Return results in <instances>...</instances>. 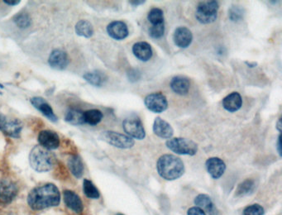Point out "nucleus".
<instances>
[{"label":"nucleus","instance_id":"obj_37","mask_svg":"<svg viewBox=\"0 0 282 215\" xmlns=\"http://www.w3.org/2000/svg\"><path fill=\"white\" fill-rule=\"evenodd\" d=\"M128 3H129L131 5L133 6V7H137V6L144 4V3H146V1H139V0H137V1H129Z\"/></svg>","mask_w":282,"mask_h":215},{"label":"nucleus","instance_id":"obj_33","mask_svg":"<svg viewBox=\"0 0 282 215\" xmlns=\"http://www.w3.org/2000/svg\"><path fill=\"white\" fill-rule=\"evenodd\" d=\"M165 33V25L164 23L157 25H153L149 29V35L154 39L160 38Z\"/></svg>","mask_w":282,"mask_h":215},{"label":"nucleus","instance_id":"obj_10","mask_svg":"<svg viewBox=\"0 0 282 215\" xmlns=\"http://www.w3.org/2000/svg\"><path fill=\"white\" fill-rule=\"evenodd\" d=\"M144 104L148 110L156 114L163 113L168 108V101L166 96L160 92L150 93L146 96Z\"/></svg>","mask_w":282,"mask_h":215},{"label":"nucleus","instance_id":"obj_30","mask_svg":"<svg viewBox=\"0 0 282 215\" xmlns=\"http://www.w3.org/2000/svg\"><path fill=\"white\" fill-rule=\"evenodd\" d=\"M13 22L19 29H26L31 26V18L29 13L22 12L14 16Z\"/></svg>","mask_w":282,"mask_h":215},{"label":"nucleus","instance_id":"obj_25","mask_svg":"<svg viewBox=\"0 0 282 215\" xmlns=\"http://www.w3.org/2000/svg\"><path fill=\"white\" fill-rule=\"evenodd\" d=\"M104 118L103 113L98 109H89L84 112V123L91 126H95L101 122Z\"/></svg>","mask_w":282,"mask_h":215},{"label":"nucleus","instance_id":"obj_11","mask_svg":"<svg viewBox=\"0 0 282 215\" xmlns=\"http://www.w3.org/2000/svg\"><path fill=\"white\" fill-rule=\"evenodd\" d=\"M38 143L41 147L47 150H55L61 144L60 137L57 132L52 130H42L39 132Z\"/></svg>","mask_w":282,"mask_h":215},{"label":"nucleus","instance_id":"obj_7","mask_svg":"<svg viewBox=\"0 0 282 215\" xmlns=\"http://www.w3.org/2000/svg\"><path fill=\"white\" fill-rule=\"evenodd\" d=\"M123 127L130 138L137 140H143L146 137L145 129L143 122L137 116L126 118L123 122Z\"/></svg>","mask_w":282,"mask_h":215},{"label":"nucleus","instance_id":"obj_4","mask_svg":"<svg viewBox=\"0 0 282 215\" xmlns=\"http://www.w3.org/2000/svg\"><path fill=\"white\" fill-rule=\"evenodd\" d=\"M219 4L218 1H203L198 4L195 18L202 24H212L217 19Z\"/></svg>","mask_w":282,"mask_h":215},{"label":"nucleus","instance_id":"obj_27","mask_svg":"<svg viewBox=\"0 0 282 215\" xmlns=\"http://www.w3.org/2000/svg\"><path fill=\"white\" fill-rule=\"evenodd\" d=\"M75 32L78 36L90 38L94 35V28L92 24L87 20H80L75 27Z\"/></svg>","mask_w":282,"mask_h":215},{"label":"nucleus","instance_id":"obj_32","mask_svg":"<svg viewBox=\"0 0 282 215\" xmlns=\"http://www.w3.org/2000/svg\"><path fill=\"white\" fill-rule=\"evenodd\" d=\"M148 21L150 22L153 25L162 24L164 23L163 11L160 8H154L151 9L148 13Z\"/></svg>","mask_w":282,"mask_h":215},{"label":"nucleus","instance_id":"obj_42","mask_svg":"<svg viewBox=\"0 0 282 215\" xmlns=\"http://www.w3.org/2000/svg\"><path fill=\"white\" fill-rule=\"evenodd\" d=\"M0 89H3V86L2 84H0Z\"/></svg>","mask_w":282,"mask_h":215},{"label":"nucleus","instance_id":"obj_22","mask_svg":"<svg viewBox=\"0 0 282 215\" xmlns=\"http://www.w3.org/2000/svg\"><path fill=\"white\" fill-rule=\"evenodd\" d=\"M196 207L201 209L204 212H207L210 215H217V209L215 207L210 196L205 194H200L194 199Z\"/></svg>","mask_w":282,"mask_h":215},{"label":"nucleus","instance_id":"obj_17","mask_svg":"<svg viewBox=\"0 0 282 215\" xmlns=\"http://www.w3.org/2000/svg\"><path fill=\"white\" fill-rule=\"evenodd\" d=\"M208 173L214 179H219L226 170V165L222 159L219 157H210L205 163Z\"/></svg>","mask_w":282,"mask_h":215},{"label":"nucleus","instance_id":"obj_18","mask_svg":"<svg viewBox=\"0 0 282 215\" xmlns=\"http://www.w3.org/2000/svg\"><path fill=\"white\" fill-rule=\"evenodd\" d=\"M153 129L155 135L160 138L170 139L174 134L173 127H171V125L168 122H166V120H162L160 117L156 118Z\"/></svg>","mask_w":282,"mask_h":215},{"label":"nucleus","instance_id":"obj_34","mask_svg":"<svg viewBox=\"0 0 282 215\" xmlns=\"http://www.w3.org/2000/svg\"><path fill=\"white\" fill-rule=\"evenodd\" d=\"M264 215V209L260 205L255 204L251 205L244 210V215Z\"/></svg>","mask_w":282,"mask_h":215},{"label":"nucleus","instance_id":"obj_2","mask_svg":"<svg viewBox=\"0 0 282 215\" xmlns=\"http://www.w3.org/2000/svg\"><path fill=\"white\" fill-rule=\"evenodd\" d=\"M157 169L160 177L166 181L179 179L185 173V165L182 160L171 154H165L158 159Z\"/></svg>","mask_w":282,"mask_h":215},{"label":"nucleus","instance_id":"obj_5","mask_svg":"<svg viewBox=\"0 0 282 215\" xmlns=\"http://www.w3.org/2000/svg\"><path fill=\"white\" fill-rule=\"evenodd\" d=\"M170 150L178 155H194L198 152V145L189 138H170L166 143Z\"/></svg>","mask_w":282,"mask_h":215},{"label":"nucleus","instance_id":"obj_20","mask_svg":"<svg viewBox=\"0 0 282 215\" xmlns=\"http://www.w3.org/2000/svg\"><path fill=\"white\" fill-rule=\"evenodd\" d=\"M170 86L171 90L174 91V93H177L179 95H186L190 88V81L187 77L178 75L175 76L171 80Z\"/></svg>","mask_w":282,"mask_h":215},{"label":"nucleus","instance_id":"obj_15","mask_svg":"<svg viewBox=\"0 0 282 215\" xmlns=\"http://www.w3.org/2000/svg\"><path fill=\"white\" fill-rule=\"evenodd\" d=\"M173 40L175 44L181 48H187L191 44L193 34L186 27H179L174 32Z\"/></svg>","mask_w":282,"mask_h":215},{"label":"nucleus","instance_id":"obj_21","mask_svg":"<svg viewBox=\"0 0 282 215\" xmlns=\"http://www.w3.org/2000/svg\"><path fill=\"white\" fill-rule=\"evenodd\" d=\"M223 109L230 113H234L241 109L243 105V99L240 93L238 92H233L230 94L226 96L222 102Z\"/></svg>","mask_w":282,"mask_h":215},{"label":"nucleus","instance_id":"obj_6","mask_svg":"<svg viewBox=\"0 0 282 215\" xmlns=\"http://www.w3.org/2000/svg\"><path fill=\"white\" fill-rule=\"evenodd\" d=\"M99 138L109 145L114 146L115 148L120 149H128L134 146V140L128 136L113 132V131H105L99 135Z\"/></svg>","mask_w":282,"mask_h":215},{"label":"nucleus","instance_id":"obj_1","mask_svg":"<svg viewBox=\"0 0 282 215\" xmlns=\"http://www.w3.org/2000/svg\"><path fill=\"white\" fill-rule=\"evenodd\" d=\"M27 202L29 207L35 211L57 207L61 203V193L57 185L47 183L31 189L27 198Z\"/></svg>","mask_w":282,"mask_h":215},{"label":"nucleus","instance_id":"obj_13","mask_svg":"<svg viewBox=\"0 0 282 215\" xmlns=\"http://www.w3.org/2000/svg\"><path fill=\"white\" fill-rule=\"evenodd\" d=\"M63 199L66 208L71 210L72 212L77 215L83 212V202L75 191H72L70 189H65L63 192Z\"/></svg>","mask_w":282,"mask_h":215},{"label":"nucleus","instance_id":"obj_3","mask_svg":"<svg viewBox=\"0 0 282 215\" xmlns=\"http://www.w3.org/2000/svg\"><path fill=\"white\" fill-rule=\"evenodd\" d=\"M57 162L56 155L51 151L41 146H36L29 154V163L31 168L37 172H47L54 168Z\"/></svg>","mask_w":282,"mask_h":215},{"label":"nucleus","instance_id":"obj_43","mask_svg":"<svg viewBox=\"0 0 282 215\" xmlns=\"http://www.w3.org/2000/svg\"><path fill=\"white\" fill-rule=\"evenodd\" d=\"M116 215H124L123 214H117Z\"/></svg>","mask_w":282,"mask_h":215},{"label":"nucleus","instance_id":"obj_35","mask_svg":"<svg viewBox=\"0 0 282 215\" xmlns=\"http://www.w3.org/2000/svg\"><path fill=\"white\" fill-rule=\"evenodd\" d=\"M127 78H128V81L132 83L137 82V81H139L140 78H141V72L136 69H132L127 72Z\"/></svg>","mask_w":282,"mask_h":215},{"label":"nucleus","instance_id":"obj_24","mask_svg":"<svg viewBox=\"0 0 282 215\" xmlns=\"http://www.w3.org/2000/svg\"><path fill=\"white\" fill-rule=\"evenodd\" d=\"M83 78L89 84H91V86L95 87H101L107 79L104 73L100 72L98 70L86 73L83 75Z\"/></svg>","mask_w":282,"mask_h":215},{"label":"nucleus","instance_id":"obj_40","mask_svg":"<svg viewBox=\"0 0 282 215\" xmlns=\"http://www.w3.org/2000/svg\"><path fill=\"white\" fill-rule=\"evenodd\" d=\"M282 119H280L276 125V128H277L280 132H282Z\"/></svg>","mask_w":282,"mask_h":215},{"label":"nucleus","instance_id":"obj_26","mask_svg":"<svg viewBox=\"0 0 282 215\" xmlns=\"http://www.w3.org/2000/svg\"><path fill=\"white\" fill-rule=\"evenodd\" d=\"M84 112L79 109L71 108L68 109L65 115V121L72 125L84 124Z\"/></svg>","mask_w":282,"mask_h":215},{"label":"nucleus","instance_id":"obj_28","mask_svg":"<svg viewBox=\"0 0 282 215\" xmlns=\"http://www.w3.org/2000/svg\"><path fill=\"white\" fill-rule=\"evenodd\" d=\"M255 189V182L253 180H245L238 185L236 190V195L237 196H246L249 194H251Z\"/></svg>","mask_w":282,"mask_h":215},{"label":"nucleus","instance_id":"obj_19","mask_svg":"<svg viewBox=\"0 0 282 215\" xmlns=\"http://www.w3.org/2000/svg\"><path fill=\"white\" fill-rule=\"evenodd\" d=\"M132 52L137 59L142 61H148L153 57V49L147 42H136L132 47Z\"/></svg>","mask_w":282,"mask_h":215},{"label":"nucleus","instance_id":"obj_29","mask_svg":"<svg viewBox=\"0 0 282 215\" xmlns=\"http://www.w3.org/2000/svg\"><path fill=\"white\" fill-rule=\"evenodd\" d=\"M83 191L84 194H86V197L92 199V200H97L100 197V194H99V191L97 189V187L90 180H84Z\"/></svg>","mask_w":282,"mask_h":215},{"label":"nucleus","instance_id":"obj_39","mask_svg":"<svg viewBox=\"0 0 282 215\" xmlns=\"http://www.w3.org/2000/svg\"><path fill=\"white\" fill-rule=\"evenodd\" d=\"M281 138H282V136L280 134L279 137H278V141H277V149H278V153H279L280 155H282V142H281Z\"/></svg>","mask_w":282,"mask_h":215},{"label":"nucleus","instance_id":"obj_31","mask_svg":"<svg viewBox=\"0 0 282 215\" xmlns=\"http://www.w3.org/2000/svg\"><path fill=\"white\" fill-rule=\"evenodd\" d=\"M244 14H245L244 8L239 5H233L228 10L229 19L235 23L242 21L244 19Z\"/></svg>","mask_w":282,"mask_h":215},{"label":"nucleus","instance_id":"obj_38","mask_svg":"<svg viewBox=\"0 0 282 215\" xmlns=\"http://www.w3.org/2000/svg\"><path fill=\"white\" fill-rule=\"evenodd\" d=\"M6 4L10 6L18 5V3H20L19 0H8V1H3Z\"/></svg>","mask_w":282,"mask_h":215},{"label":"nucleus","instance_id":"obj_9","mask_svg":"<svg viewBox=\"0 0 282 215\" xmlns=\"http://www.w3.org/2000/svg\"><path fill=\"white\" fill-rule=\"evenodd\" d=\"M18 194V187L10 180H0V205H6L13 202Z\"/></svg>","mask_w":282,"mask_h":215},{"label":"nucleus","instance_id":"obj_41","mask_svg":"<svg viewBox=\"0 0 282 215\" xmlns=\"http://www.w3.org/2000/svg\"><path fill=\"white\" fill-rule=\"evenodd\" d=\"M245 64H247V65L250 68H253L256 67V65H257V63L256 62H249V61H245Z\"/></svg>","mask_w":282,"mask_h":215},{"label":"nucleus","instance_id":"obj_36","mask_svg":"<svg viewBox=\"0 0 282 215\" xmlns=\"http://www.w3.org/2000/svg\"><path fill=\"white\" fill-rule=\"evenodd\" d=\"M187 215H206V214L199 208L191 207L187 211Z\"/></svg>","mask_w":282,"mask_h":215},{"label":"nucleus","instance_id":"obj_12","mask_svg":"<svg viewBox=\"0 0 282 215\" xmlns=\"http://www.w3.org/2000/svg\"><path fill=\"white\" fill-rule=\"evenodd\" d=\"M69 56L65 51L62 49L53 50L48 58V64L54 70H65L69 65Z\"/></svg>","mask_w":282,"mask_h":215},{"label":"nucleus","instance_id":"obj_8","mask_svg":"<svg viewBox=\"0 0 282 215\" xmlns=\"http://www.w3.org/2000/svg\"><path fill=\"white\" fill-rule=\"evenodd\" d=\"M23 127L24 123L21 120L0 114V131L8 137L13 138H19Z\"/></svg>","mask_w":282,"mask_h":215},{"label":"nucleus","instance_id":"obj_23","mask_svg":"<svg viewBox=\"0 0 282 215\" xmlns=\"http://www.w3.org/2000/svg\"><path fill=\"white\" fill-rule=\"evenodd\" d=\"M67 166L70 172L75 178L80 179L83 177L85 166H84L83 161H82V159L80 158V155H76V154L70 155L68 159Z\"/></svg>","mask_w":282,"mask_h":215},{"label":"nucleus","instance_id":"obj_16","mask_svg":"<svg viewBox=\"0 0 282 215\" xmlns=\"http://www.w3.org/2000/svg\"><path fill=\"white\" fill-rule=\"evenodd\" d=\"M107 32L110 37L118 41L124 40L129 34L127 24L122 21H114L110 23L107 27Z\"/></svg>","mask_w":282,"mask_h":215},{"label":"nucleus","instance_id":"obj_14","mask_svg":"<svg viewBox=\"0 0 282 215\" xmlns=\"http://www.w3.org/2000/svg\"><path fill=\"white\" fill-rule=\"evenodd\" d=\"M32 106L35 107L37 110L41 112L47 119L52 123H57L58 121V118L55 114L52 107L42 97H32L30 99Z\"/></svg>","mask_w":282,"mask_h":215}]
</instances>
